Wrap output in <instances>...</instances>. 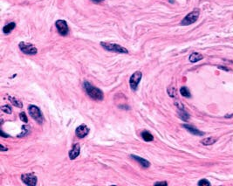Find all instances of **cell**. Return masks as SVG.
<instances>
[{
  "label": "cell",
  "mask_w": 233,
  "mask_h": 186,
  "mask_svg": "<svg viewBox=\"0 0 233 186\" xmlns=\"http://www.w3.org/2000/svg\"><path fill=\"white\" fill-rule=\"evenodd\" d=\"M83 86L86 93H88V95L91 99L94 101H102L104 99V93L100 88L93 86L88 81H85Z\"/></svg>",
  "instance_id": "obj_1"
},
{
  "label": "cell",
  "mask_w": 233,
  "mask_h": 186,
  "mask_svg": "<svg viewBox=\"0 0 233 186\" xmlns=\"http://www.w3.org/2000/svg\"><path fill=\"white\" fill-rule=\"evenodd\" d=\"M101 45L103 48L107 50V51H109V52H114V53H128V51L127 49L118 44L107 43V42H101Z\"/></svg>",
  "instance_id": "obj_2"
},
{
  "label": "cell",
  "mask_w": 233,
  "mask_h": 186,
  "mask_svg": "<svg viewBox=\"0 0 233 186\" xmlns=\"http://www.w3.org/2000/svg\"><path fill=\"white\" fill-rule=\"evenodd\" d=\"M28 112H29L30 116H31V118L35 120L38 123H43V121H44L43 115H42L41 110H40L39 107L35 106V105H30L29 107H28Z\"/></svg>",
  "instance_id": "obj_3"
},
{
  "label": "cell",
  "mask_w": 233,
  "mask_h": 186,
  "mask_svg": "<svg viewBox=\"0 0 233 186\" xmlns=\"http://www.w3.org/2000/svg\"><path fill=\"white\" fill-rule=\"evenodd\" d=\"M198 17H199V10L195 9L191 12H189L188 15L185 16V18L182 20L181 25L184 26L192 25V24H194V23L197 20Z\"/></svg>",
  "instance_id": "obj_4"
},
{
  "label": "cell",
  "mask_w": 233,
  "mask_h": 186,
  "mask_svg": "<svg viewBox=\"0 0 233 186\" xmlns=\"http://www.w3.org/2000/svg\"><path fill=\"white\" fill-rule=\"evenodd\" d=\"M19 49L21 50V52L25 54H28V55H35L38 53V50L33 45L30 44V43H26V42H20L19 45Z\"/></svg>",
  "instance_id": "obj_5"
},
{
  "label": "cell",
  "mask_w": 233,
  "mask_h": 186,
  "mask_svg": "<svg viewBox=\"0 0 233 186\" xmlns=\"http://www.w3.org/2000/svg\"><path fill=\"white\" fill-rule=\"evenodd\" d=\"M141 77H142V74L140 71L135 72L131 75L130 79H129V85H130V88L132 90L136 91L138 88V85L141 80Z\"/></svg>",
  "instance_id": "obj_6"
},
{
  "label": "cell",
  "mask_w": 233,
  "mask_h": 186,
  "mask_svg": "<svg viewBox=\"0 0 233 186\" xmlns=\"http://www.w3.org/2000/svg\"><path fill=\"white\" fill-rule=\"evenodd\" d=\"M55 26H56V28H57L59 33L62 36H66L68 34L69 32V28H68V26H67V23L65 21V20H62V19H59L56 21L55 23Z\"/></svg>",
  "instance_id": "obj_7"
},
{
  "label": "cell",
  "mask_w": 233,
  "mask_h": 186,
  "mask_svg": "<svg viewBox=\"0 0 233 186\" xmlns=\"http://www.w3.org/2000/svg\"><path fill=\"white\" fill-rule=\"evenodd\" d=\"M21 180L24 184H26V185L29 186H35L37 184V177H35L32 173H29V174H24L21 176Z\"/></svg>",
  "instance_id": "obj_8"
},
{
  "label": "cell",
  "mask_w": 233,
  "mask_h": 186,
  "mask_svg": "<svg viewBox=\"0 0 233 186\" xmlns=\"http://www.w3.org/2000/svg\"><path fill=\"white\" fill-rule=\"evenodd\" d=\"M75 134H76V136L79 138L86 137L88 134H89V129H88V127L87 125L81 124V125H79V127L76 129Z\"/></svg>",
  "instance_id": "obj_9"
},
{
  "label": "cell",
  "mask_w": 233,
  "mask_h": 186,
  "mask_svg": "<svg viewBox=\"0 0 233 186\" xmlns=\"http://www.w3.org/2000/svg\"><path fill=\"white\" fill-rule=\"evenodd\" d=\"M79 153H80V147L78 143H74L72 150L69 151V158L71 160L76 159L79 155Z\"/></svg>",
  "instance_id": "obj_10"
},
{
  "label": "cell",
  "mask_w": 233,
  "mask_h": 186,
  "mask_svg": "<svg viewBox=\"0 0 233 186\" xmlns=\"http://www.w3.org/2000/svg\"><path fill=\"white\" fill-rule=\"evenodd\" d=\"M130 157H132L133 159L136 160V162H138V163L141 164L143 168H149V167L150 166V162H149L148 160L142 158V157H140V156H138V155H130Z\"/></svg>",
  "instance_id": "obj_11"
},
{
  "label": "cell",
  "mask_w": 233,
  "mask_h": 186,
  "mask_svg": "<svg viewBox=\"0 0 233 186\" xmlns=\"http://www.w3.org/2000/svg\"><path fill=\"white\" fill-rule=\"evenodd\" d=\"M183 128H185L189 132H190L191 134H193L195 136H204V133H203V132L198 130L197 129L194 128L193 126L189 125V124H184V125H183Z\"/></svg>",
  "instance_id": "obj_12"
},
{
  "label": "cell",
  "mask_w": 233,
  "mask_h": 186,
  "mask_svg": "<svg viewBox=\"0 0 233 186\" xmlns=\"http://www.w3.org/2000/svg\"><path fill=\"white\" fill-rule=\"evenodd\" d=\"M202 59H203V56L199 53H191L189 58V61L191 62V63H196V62L200 61V60H202Z\"/></svg>",
  "instance_id": "obj_13"
},
{
  "label": "cell",
  "mask_w": 233,
  "mask_h": 186,
  "mask_svg": "<svg viewBox=\"0 0 233 186\" xmlns=\"http://www.w3.org/2000/svg\"><path fill=\"white\" fill-rule=\"evenodd\" d=\"M8 99H9V101L12 102V104L14 107H19V108H22L23 107L22 102H20L18 98L13 97V96H9Z\"/></svg>",
  "instance_id": "obj_14"
},
{
  "label": "cell",
  "mask_w": 233,
  "mask_h": 186,
  "mask_svg": "<svg viewBox=\"0 0 233 186\" xmlns=\"http://www.w3.org/2000/svg\"><path fill=\"white\" fill-rule=\"evenodd\" d=\"M30 129H31V127H30L29 125H23L22 132H21L20 134H18V136H17V137L21 138V137H24V136H27L28 134L30 133Z\"/></svg>",
  "instance_id": "obj_15"
},
{
  "label": "cell",
  "mask_w": 233,
  "mask_h": 186,
  "mask_svg": "<svg viewBox=\"0 0 233 186\" xmlns=\"http://www.w3.org/2000/svg\"><path fill=\"white\" fill-rule=\"evenodd\" d=\"M217 141V139L215 137H208V138H204L203 140L201 141V143L205 145V146H209V145H212L214 144Z\"/></svg>",
  "instance_id": "obj_16"
},
{
  "label": "cell",
  "mask_w": 233,
  "mask_h": 186,
  "mask_svg": "<svg viewBox=\"0 0 233 186\" xmlns=\"http://www.w3.org/2000/svg\"><path fill=\"white\" fill-rule=\"evenodd\" d=\"M141 137L145 142H152L154 140V136L148 131H143L141 133Z\"/></svg>",
  "instance_id": "obj_17"
},
{
  "label": "cell",
  "mask_w": 233,
  "mask_h": 186,
  "mask_svg": "<svg viewBox=\"0 0 233 186\" xmlns=\"http://www.w3.org/2000/svg\"><path fill=\"white\" fill-rule=\"evenodd\" d=\"M15 26H16V24H15L14 22L9 23L8 25H6V26L3 28V31H4V33H5V34H8V33H10V32H11V31H12L14 28H15Z\"/></svg>",
  "instance_id": "obj_18"
},
{
  "label": "cell",
  "mask_w": 233,
  "mask_h": 186,
  "mask_svg": "<svg viewBox=\"0 0 233 186\" xmlns=\"http://www.w3.org/2000/svg\"><path fill=\"white\" fill-rule=\"evenodd\" d=\"M180 93L183 96V97H186V98H189L190 97V92H189V90L186 87H182L180 89Z\"/></svg>",
  "instance_id": "obj_19"
},
{
  "label": "cell",
  "mask_w": 233,
  "mask_h": 186,
  "mask_svg": "<svg viewBox=\"0 0 233 186\" xmlns=\"http://www.w3.org/2000/svg\"><path fill=\"white\" fill-rule=\"evenodd\" d=\"M179 115H180L181 119H183V121H188L189 118V114H188L184 109H182V110L179 109Z\"/></svg>",
  "instance_id": "obj_20"
},
{
  "label": "cell",
  "mask_w": 233,
  "mask_h": 186,
  "mask_svg": "<svg viewBox=\"0 0 233 186\" xmlns=\"http://www.w3.org/2000/svg\"><path fill=\"white\" fill-rule=\"evenodd\" d=\"M1 109H2L3 112H5V113L8 114V115L12 113V107L9 105H4V106H2L1 107Z\"/></svg>",
  "instance_id": "obj_21"
},
{
  "label": "cell",
  "mask_w": 233,
  "mask_h": 186,
  "mask_svg": "<svg viewBox=\"0 0 233 186\" xmlns=\"http://www.w3.org/2000/svg\"><path fill=\"white\" fill-rule=\"evenodd\" d=\"M198 185L199 186H210L211 183L208 181L207 179H201L200 181L198 182Z\"/></svg>",
  "instance_id": "obj_22"
},
{
  "label": "cell",
  "mask_w": 233,
  "mask_h": 186,
  "mask_svg": "<svg viewBox=\"0 0 233 186\" xmlns=\"http://www.w3.org/2000/svg\"><path fill=\"white\" fill-rule=\"evenodd\" d=\"M19 118H20V120H21L22 122H24L25 123H27V122H28V118H27L26 114L25 112H21V113L19 114Z\"/></svg>",
  "instance_id": "obj_23"
},
{
  "label": "cell",
  "mask_w": 233,
  "mask_h": 186,
  "mask_svg": "<svg viewBox=\"0 0 233 186\" xmlns=\"http://www.w3.org/2000/svg\"><path fill=\"white\" fill-rule=\"evenodd\" d=\"M168 93L169 94L170 97H175L176 96V88H173V87H170L168 88Z\"/></svg>",
  "instance_id": "obj_24"
},
{
  "label": "cell",
  "mask_w": 233,
  "mask_h": 186,
  "mask_svg": "<svg viewBox=\"0 0 233 186\" xmlns=\"http://www.w3.org/2000/svg\"><path fill=\"white\" fill-rule=\"evenodd\" d=\"M175 104H176V106L178 107V109H180V110H182V109H184V106H183V104H182L179 101L176 102Z\"/></svg>",
  "instance_id": "obj_25"
},
{
  "label": "cell",
  "mask_w": 233,
  "mask_h": 186,
  "mask_svg": "<svg viewBox=\"0 0 233 186\" xmlns=\"http://www.w3.org/2000/svg\"><path fill=\"white\" fill-rule=\"evenodd\" d=\"M155 185H168L167 182H156Z\"/></svg>",
  "instance_id": "obj_26"
},
{
  "label": "cell",
  "mask_w": 233,
  "mask_h": 186,
  "mask_svg": "<svg viewBox=\"0 0 233 186\" xmlns=\"http://www.w3.org/2000/svg\"><path fill=\"white\" fill-rule=\"evenodd\" d=\"M1 136H2V137H4V138L10 137L9 135H6V134H5V132H4L3 130H1Z\"/></svg>",
  "instance_id": "obj_27"
},
{
  "label": "cell",
  "mask_w": 233,
  "mask_h": 186,
  "mask_svg": "<svg viewBox=\"0 0 233 186\" xmlns=\"http://www.w3.org/2000/svg\"><path fill=\"white\" fill-rule=\"evenodd\" d=\"M0 146H1V151H7V150H8V149H7V148H5V147L4 146V144H1Z\"/></svg>",
  "instance_id": "obj_28"
},
{
  "label": "cell",
  "mask_w": 233,
  "mask_h": 186,
  "mask_svg": "<svg viewBox=\"0 0 233 186\" xmlns=\"http://www.w3.org/2000/svg\"><path fill=\"white\" fill-rule=\"evenodd\" d=\"M93 2H94V3H100L101 1H102V0H92Z\"/></svg>",
  "instance_id": "obj_29"
}]
</instances>
